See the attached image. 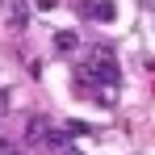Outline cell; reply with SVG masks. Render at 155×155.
<instances>
[{
	"label": "cell",
	"instance_id": "5b68a950",
	"mask_svg": "<svg viewBox=\"0 0 155 155\" xmlns=\"http://www.w3.org/2000/svg\"><path fill=\"white\" fill-rule=\"evenodd\" d=\"M63 134H88V122H67Z\"/></svg>",
	"mask_w": 155,
	"mask_h": 155
},
{
	"label": "cell",
	"instance_id": "7a4b0ae2",
	"mask_svg": "<svg viewBox=\"0 0 155 155\" xmlns=\"http://www.w3.org/2000/svg\"><path fill=\"white\" fill-rule=\"evenodd\" d=\"M29 21V8H25V0H8V29L13 34H21Z\"/></svg>",
	"mask_w": 155,
	"mask_h": 155
},
{
	"label": "cell",
	"instance_id": "8992f818",
	"mask_svg": "<svg viewBox=\"0 0 155 155\" xmlns=\"http://www.w3.org/2000/svg\"><path fill=\"white\" fill-rule=\"evenodd\" d=\"M0 155H21V151H17L13 143H4V138H0Z\"/></svg>",
	"mask_w": 155,
	"mask_h": 155
},
{
	"label": "cell",
	"instance_id": "277c9868",
	"mask_svg": "<svg viewBox=\"0 0 155 155\" xmlns=\"http://www.w3.org/2000/svg\"><path fill=\"white\" fill-rule=\"evenodd\" d=\"M54 46H59V51H76V46H80V38L63 29V34H54Z\"/></svg>",
	"mask_w": 155,
	"mask_h": 155
},
{
	"label": "cell",
	"instance_id": "52a82bcc",
	"mask_svg": "<svg viewBox=\"0 0 155 155\" xmlns=\"http://www.w3.org/2000/svg\"><path fill=\"white\" fill-rule=\"evenodd\" d=\"M54 4H59V0H38V8H42V13H51Z\"/></svg>",
	"mask_w": 155,
	"mask_h": 155
},
{
	"label": "cell",
	"instance_id": "3957f363",
	"mask_svg": "<svg viewBox=\"0 0 155 155\" xmlns=\"http://www.w3.org/2000/svg\"><path fill=\"white\" fill-rule=\"evenodd\" d=\"M25 138H29V143L51 138V134H46V117H29V122H25Z\"/></svg>",
	"mask_w": 155,
	"mask_h": 155
},
{
	"label": "cell",
	"instance_id": "ba28073f",
	"mask_svg": "<svg viewBox=\"0 0 155 155\" xmlns=\"http://www.w3.org/2000/svg\"><path fill=\"white\" fill-rule=\"evenodd\" d=\"M4 109H8V92L0 88V113H4Z\"/></svg>",
	"mask_w": 155,
	"mask_h": 155
},
{
	"label": "cell",
	"instance_id": "9c48e42d",
	"mask_svg": "<svg viewBox=\"0 0 155 155\" xmlns=\"http://www.w3.org/2000/svg\"><path fill=\"white\" fill-rule=\"evenodd\" d=\"M63 155H80V151H76V147H71V143H67V147H63Z\"/></svg>",
	"mask_w": 155,
	"mask_h": 155
},
{
	"label": "cell",
	"instance_id": "6da1fadb",
	"mask_svg": "<svg viewBox=\"0 0 155 155\" xmlns=\"http://www.w3.org/2000/svg\"><path fill=\"white\" fill-rule=\"evenodd\" d=\"M84 17H92V21H113L117 8H113V0H92V4H84Z\"/></svg>",
	"mask_w": 155,
	"mask_h": 155
}]
</instances>
